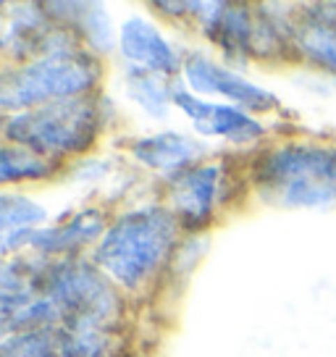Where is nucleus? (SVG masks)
I'll list each match as a JSON object with an SVG mask.
<instances>
[{
    "instance_id": "nucleus-5",
    "label": "nucleus",
    "mask_w": 336,
    "mask_h": 357,
    "mask_svg": "<svg viewBox=\"0 0 336 357\" xmlns=\"http://www.w3.org/2000/svg\"><path fill=\"white\" fill-rule=\"evenodd\" d=\"M224 166L221 163H197L168 178L166 200L168 211L184 229H202L211 223L215 208L224 197Z\"/></svg>"
},
{
    "instance_id": "nucleus-14",
    "label": "nucleus",
    "mask_w": 336,
    "mask_h": 357,
    "mask_svg": "<svg viewBox=\"0 0 336 357\" xmlns=\"http://www.w3.org/2000/svg\"><path fill=\"white\" fill-rule=\"evenodd\" d=\"M53 174V160L34 155L24 147H0V184L26 181Z\"/></svg>"
},
{
    "instance_id": "nucleus-8",
    "label": "nucleus",
    "mask_w": 336,
    "mask_h": 357,
    "mask_svg": "<svg viewBox=\"0 0 336 357\" xmlns=\"http://www.w3.org/2000/svg\"><path fill=\"white\" fill-rule=\"evenodd\" d=\"M174 105L181 108L194 123V129L202 137H224L229 142H255L260 139L266 129L263 123L255 121L252 116H247L242 108L236 105H218V102H208L190 95L184 89H174Z\"/></svg>"
},
{
    "instance_id": "nucleus-13",
    "label": "nucleus",
    "mask_w": 336,
    "mask_h": 357,
    "mask_svg": "<svg viewBox=\"0 0 336 357\" xmlns=\"http://www.w3.org/2000/svg\"><path fill=\"white\" fill-rule=\"evenodd\" d=\"M102 229H105L102 213L82 211V213H77L71 221L40 229V231L32 236V245L37 247L40 252H45V255H61V252L77 250V247H82L84 242L95 239Z\"/></svg>"
},
{
    "instance_id": "nucleus-12",
    "label": "nucleus",
    "mask_w": 336,
    "mask_h": 357,
    "mask_svg": "<svg viewBox=\"0 0 336 357\" xmlns=\"http://www.w3.org/2000/svg\"><path fill=\"white\" fill-rule=\"evenodd\" d=\"M45 221V208H40L29 197L0 195V255L11 252L24 242H32Z\"/></svg>"
},
{
    "instance_id": "nucleus-11",
    "label": "nucleus",
    "mask_w": 336,
    "mask_h": 357,
    "mask_svg": "<svg viewBox=\"0 0 336 357\" xmlns=\"http://www.w3.org/2000/svg\"><path fill=\"white\" fill-rule=\"evenodd\" d=\"M132 153L139 163L174 176V174L197 166L202 145L190 137H181V134H155V137H145V139L135 142Z\"/></svg>"
},
{
    "instance_id": "nucleus-2",
    "label": "nucleus",
    "mask_w": 336,
    "mask_h": 357,
    "mask_svg": "<svg viewBox=\"0 0 336 357\" xmlns=\"http://www.w3.org/2000/svg\"><path fill=\"white\" fill-rule=\"evenodd\" d=\"M179 221L168 208H139L121 215L98 247V266L121 287L135 289L155 273L176 245Z\"/></svg>"
},
{
    "instance_id": "nucleus-1",
    "label": "nucleus",
    "mask_w": 336,
    "mask_h": 357,
    "mask_svg": "<svg viewBox=\"0 0 336 357\" xmlns=\"http://www.w3.org/2000/svg\"><path fill=\"white\" fill-rule=\"evenodd\" d=\"M260 197L284 208H323L336 202V145L281 142L252 163Z\"/></svg>"
},
{
    "instance_id": "nucleus-7",
    "label": "nucleus",
    "mask_w": 336,
    "mask_h": 357,
    "mask_svg": "<svg viewBox=\"0 0 336 357\" xmlns=\"http://www.w3.org/2000/svg\"><path fill=\"white\" fill-rule=\"evenodd\" d=\"M181 68L187 74L190 87L200 95H221V98H229L236 108H247V111L255 113H268L279 108V100L270 95L268 89L247 82L245 77L229 71L226 66H218L215 61H211L202 53L190 56Z\"/></svg>"
},
{
    "instance_id": "nucleus-15",
    "label": "nucleus",
    "mask_w": 336,
    "mask_h": 357,
    "mask_svg": "<svg viewBox=\"0 0 336 357\" xmlns=\"http://www.w3.org/2000/svg\"><path fill=\"white\" fill-rule=\"evenodd\" d=\"M129 92L150 113H160L168 100H174V92H168L160 74H153V71H135L129 77Z\"/></svg>"
},
{
    "instance_id": "nucleus-6",
    "label": "nucleus",
    "mask_w": 336,
    "mask_h": 357,
    "mask_svg": "<svg viewBox=\"0 0 336 357\" xmlns=\"http://www.w3.org/2000/svg\"><path fill=\"white\" fill-rule=\"evenodd\" d=\"M108 339L100 328L37 326L0 342V357H105Z\"/></svg>"
},
{
    "instance_id": "nucleus-4",
    "label": "nucleus",
    "mask_w": 336,
    "mask_h": 357,
    "mask_svg": "<svg viewBox=\"0 0 336 357\" xmlns=\"http://www.w3.org/2000/svg\"><path fill=\"white\" fill-rule=\"evenodd\" d=\"M100 61L90 53H47L29 66L0 74V108L32 111L66 98H79L98 82Z\"/></svg>"
},
{
    "instance_id": "nucleus-10",
    "label": "nucleus",
    "mask_w": 336,
    "mask_h": 357,
    "mask_svg": "<svg viewBox=\"0 0 336 357\" xmlns=\"http://www.w3.org/2000/svg\"><path fill=\"white\" fill-rule=\"evenodd\" d=\"M123 56L139 66V71L153 74H176L184 63L179 61L176 50L168 45V40L158 32L153 24L145 19H129L121 29Z\"/></svg>"
},
{
    "instance_id": "nucleus-9",
    "label": "nucleus",
    "mask_w": 336,
    "mask_h": 357,
    "mask_svg": "<svg viewBox=\"0 0 336 357\" xmlns=\"http://www.w3.org/2000/svg\"><path fill=\"white\" fill-rule=\"evenodd\" d=\"M291 45L303 58L336 74V6H305L291 16Z\"/></svg>"
},
{
    "instance_id": "nucleus-3",
    "label": "nucleus",
    "mask_w": 336,
    "mask_h": 357,
    "mask_svg": "<svg viewBox=\"0 0 336 357\" xmlns=\"http://www.w3.org/2000/svg\"><path fill=\"white\" fill-rule=\"evenodd\" d=\"M100 129V102L87 95H79V98L47 102L32 111H22L8 121L6 134L19 147L47 160L92 147Z\"/></svg>"
}]
</instances>
